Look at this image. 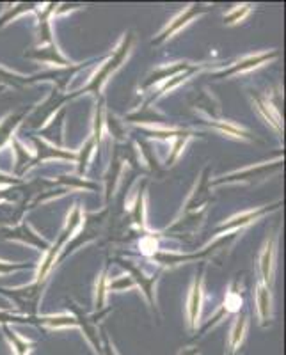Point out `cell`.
<instances>
[{"mask_svg": "<svg viewBox=\"0 0 286 355\" xmlns=\"http://www.w3.org/2000/svg\"><path fill=\"white\" fill-rule=\"evenodd\" d=\"M132 43H133V34L128 33L125 34V37H123L121 44L117 46V50L114 52V55L110 57L109 61L105 62L103 66H101L100 69H98L96 73H94V77L91 78V82H89L87 85H85L84 89H82L81 93H94V94H100L101 87H103V84L107 82V78L112 75L114 71H116L119 66L123 64V61L126 59V55L130 53V49H132Z\"/></svg>", "mask_w": 286, "mask_h": 355, "instance_id": "cell-1", "label": "cell"}, {"mask_svg": "<svg viewBox=\"0 0 286 355\" xmlns=\"http://www.w3.org/2000/svg\"><path fill=\"white\" fill-rule=\"evenodd\" d=\"M81 218H82L81 206H75L72 214H69L68 222H66L65 230H62L61 234H59V239H57V242L53 243L52 247H49V250H47V256H44L43 263H41V266H40V272H37V283H43L44 279H47V275H49L50 268H52L53 263H56V256L59 254V250H61V247L65 245L66 240H68L69 236H72V234L75 233V230H77V227L81 226Z\"/></svg>", "mask_w": 286, "mask_h": 355, "instance_id": "cell-2", "label": "cell"}, {"mask_svg": "<svg viewBox=\"0 0 286 355\" xmlns=\"http://www.w3.org/2000/svg\"><path fill=\"white\" fill-rule=\"evenodd\" d=\"M44 281L43 283H34L27 288H20V290H0V293L8 295L12 302L17 304L24 313H27L28 318H34L37 313V304H40L41 293H43Z\"/></svg>", "mask_w": 286, "mask_h": 355, "instance_id": "cell-3", "label": "cell"}, {"mask_svg": "<svg viewBox=\"0 0 286 355\" xmlns=\"http://www.w3.org/2000/svg\"><path fill=\"white\" fill-rule=\"evenodd\" d=\"M206 11H208V9L203 8V6H198V4H194V6H190V8H187L185 11L182 12V15H178V17L174 18V20L171 21V24L167 25V27H165L160 34H158L157 40H153V44H160L162 41H165V40H167V37L173 36V34L176 33V31H180V28H182L183 25L189 24V21L192 20V18L199 17V15H203V12H206Z\"/></svg>", "mask_w": 286, "mask_h": 355, "instance_id": "cell-4", "label": "cell"}, {"mask_svg": "<svg viewBox=\"0 0 286 355\" xmlns=\"http://www.w3.org/2000/svg\"><path fill=\"white\" fill-rule=\"evenodd\" d=\"M201 304H203V270L196 275V279H194L192 290H190V295H189V304H187L190 329L198 327L199 313H201Z\"/></svg>", "mask_w": 286, "mask_h": 355, "instance_id": "cell-5", "label": "cell"}, {"mask_svg": "<svg viewBox=\"0 0 286 355\" xmlns=\"http://www.w3.org/2000/svg\"><path fill=\"white\" fill-rule=\"evenodd\" d=\"M278 57V52H270V53H258V55H251L242 59L240 62L231 66L230 69H224V71H219L215 73L214 77L215 78H222V77H230V75H235V73H242L247 71V69H253V68H258V66L265 64L267 61H272Z\"/></svg>", "mask_w": 286, "mask_h": 355, "instance_id": "cell-6", "label": "cell"}, {"mask_svg": "<svg viewBox=\"0 0 286 355\" xmlns=\"http://www.w3.org/2000/svg\"><path fill=\"white\" fill-rule=\"evenodd\" d=\"M73 309V313H75V316L73 318L77 320V325H81V329L84 331L85 338L89 339V343L93 345L94 350L98 352V354H101V343H100V339H98V329H96V318H91V316L84 315L81 309H78L75 304H72L69 306Z\"/></svg>", "mask_w": 286, "mask_h": 355, "instance_id": "cell-7", "label": "cell"}, {"mask_svg": "<svg viewBox=\"0 0 286 355\" xmlns=\"http://www.w3.org/2000/svg\"><path fill=\"white\" fill-rule=\"evenodd\" d=\"M274 266H276V239L272 236V239L265 243V249H263L262 258H260V270H262L263 284H267V286L272 283Z\"/></svg>", "mask_w": 286, "mask_h": 355, "instance_id": "cell-8", "label": "cell"}, {"mask_svg": "<svg viewBox=\"0 0 286 355\" xmlns=\"http://www.w3.org/2000/svg\"><path fill=\"white\" fill-rule=\"evenodd\" d=\"M119 265L125 266L126 270H128L130 274H132V277L135 279V283L141 284L142 291H144V295H146V297H148L149 304H151V306H155L153 284H155V281H157V277H146V275L142 274V272L139 270V268H135V266H133L132 263L125 261V259H119Z\"/></svg>", "mask_w": 286, "mask_h": 355, "instance_id": "cell-9", "label": "cell"}, {"mask_svg": "<svg viewBox=\"0 0 286 355\" xmlns=\"http://www.w3.org/2000/svg\"><path fill=\"white\" fill-rule=\"evenodd\" d=\"M6 236H8V239H15V240H22V242L33 243V245L40 247V250H44V252L49 250V243L44 242V240H41L40 236H37V234L27 226V224H20L17 230L8 231V234H6Z\"/></svg>", "mask_w": 286, "mask_h": 355, "instance_id": "cell-10", "label": "cell"}, {"mask_svg": "<svg viewBox=\"0 0 286 355\" xmlns=\"http://www.w3.org/2000/svg\"><path fill=\"white\" fill-rule=\"evenodd\" d=\"M256 306H258L260 318H262L263 325L270 322V307H272V300H270V290L267 284L260 283L256 288Z\"/></svg>", "mask_w": 286, "mask_h": 355, "instance_id": "cell-11", "label": "cell"}, {"mask_svg": "<svg viewBox=\"0 0 286 355\" xmlns=\"http://www.w3.org/2000/svg\"><path fill=\"white\" fill-rule=\"evenodd\" d=\"M196 66H190V64H176V66H165V68H160L157 69V71H153L151 75H149L148 80L144 82V87H149V85H153L155 82H160L164 80V78H171L174 77V75H178V73H183V71H190V69H194Z\"/></svg>", "mask_w": 286, "mask_h": 355, "instance_id": "cell-12", "label": "cell"}, {"mask_svg": "<svg viewBox=\"0 0 286 355\" xmlns=\"http://www.w3.org/2000/svg\"><path fill=\"white\" fill-rule=\"evenodd\" d=\"M254 101H256V109H258V112L265 117L267 123H270L278 132H281V119H279V114L278 110H276V107L272 105L270 101H267L265 98L256 96Z\"/></svg>", "mask_w": 286, "mask_h": 355, "instance_id": "cell-13", "label": "cell"}, {"mask_svg": "<svg viewBox=\"0 0 286 355\" xmlns=\"http://www.w3.org/2000/svg\"><path fill=\"white\" fill-rule=\"evenodd\" d=\"M25 112H17V114H11V116H8L4 119V121L0 123V150L4 148L6 142L11 139L12 132H15V128H17L18 125H20V121L24 119Z\"/></svg>", "mask_w": 286, "mask_h": 355, "instance_id": "cell-14", "label": "cell"}, {"mask_svg": "<svg viewBox=\"0 0 286 355\" xmlns=\"http://www.w3.org/2000/svg\"><path fill=\"white\" fill-rule=\"evenodd\" d=\"M2 331H4L6 338L9 339V343L12 345V348H15V355H28V352L36 347V345L27 341V339H22L20 336L15 331H11V327H8V325H2Z\"/></svg>", "mask_w": 286, "mask_h": 355, "instance_id": "cell-15", "label": "cell"}, {"mask_svg": "<svg viewBox=\"0 0 286 355\" xmlns=\"http://www.w3.org/2000/svg\"><path fill=\"white\" fill-rule=\"evenodd\" d=\"M246 327H247V318L246 315H240L235 322L233 329H231V336H230V352L228 354H237V350L242 345V339L246 336Z\"/></svg>", "mask_w": 286, "mask_h": 355, "instance_id": "cell-16", "label": "cell"}, {"mask_svg": "<svg viewBox=\"0 0 286 355\" xmlns=\"http://www.w3.org/2000/svg\"><path fill=\"white\" fill-rule=\"evenodd\" d=\"M272 210V208H263V210H256V211H249V214L246 215H238V217H233L231 220H228L226 224H222L221 227H219V231H226V230H237V227H242V226H247L249 222L256 220L258 217H262L265 211Z\"/></svg>", "mask_w": 286, "mask_h": 355, "instance_id": "cell-17", "label": "cell"}, {"mask_svg": "<svg viewBox=\"0 0 286 355\" xmlns=\"http://www.w3.org/2000/svg\"><path fill=\"white\" fill-rule=\"evenodd\" d=\"M34 57L41 59V61H47V62H52V64H62V66H72V62L66 61L65 57L59 53L56 44H52L50 49H44L41 52H34Z\"/></svg>", "mask_w": 286, "mask_h": 355, "instance_id": "cell-18", "label": "cell"}, {"mask_svg": "<svg viewBox=\"0 0 286 355\" xmlns=\"http://www.w3.org/2000/svg\"><path fill=\"white\" fill-rule=\"evenodd\" d=\"M0 323L2 325H8V323H36V316L34 318H25V316H15L11 313H4L0 311Z\"/></svg>", "mask_w": 286, "mask_h": 355, "instance_id": "cell-19", "label": "cell"}, {"mask_svg": "<svg viewBox=\"0 0 286 355\" xmlns=\"http://www.w3.org/2000/svg\"><path fill=\"white\" fill-rule=\"evenodd\" d=\"M0 82H2V84L18 85V84H25V82H27V78L18 77V75H11V73L4 71V69H0Z\"/></svg>", "mask_w": 286, "mask_h": 355, "instance_id": "cell-20", "label": "cell"}, {"mask_svg": "<svg viewBox=\"0 0 286 355\" xmlns=\"http://www.w3.org/2000/svg\"><path fill=\"white\" fill-rule=\"evenodd\" d=\"M135 222L144 226V194H142V190L137 198V205H135Z\"/></svg>", "mask_w": 286, "mask_h": 355, "instance_id": "cell-21", "label": "cell"}, {"mask_svg": "<svg viewBox=\"0 0 286 355\" xmlns=\"http://www.w3.org/2000/svg\"><path fill=\"white\" fill-rule=\"evenodd\" d=\"M105 284H107V279H105V274L101 275L100 281H98V286H96V307L101 309L105 302Z\"/></svg>", "mask_w": 286, "mask_h": 355, "instance_id": "cell-22", "label": "cell"}, {"mask_svg": "<svg viewBox=\"0 0 286 355\" xmlns=\"http://www.w3.org/2000/svg\"><path fill=\"white\" fill-rule=\"evenodd\" d=\"M22 268H33V265H15V263L0 261V274H9V272L22 270Z\"/></svg>", "mask_w": 286, "mask_h": 355, "instance_id": "cell-23", "label": "cell"}, {"mask_svg": "<svg viewBox=\"0 0 286 355\" xmlns=\"http://www.w3.org/2000/svg\"><path fill=\"white\" fill-rule=\"evenodd\" d=\"M189 135H190V133H187V135H182V137H178L176 144L173 146V155H171V158H169V160H167V164H173V162L176 160V157H178V155H180V151H182L183 146H185V139L189 137Z\"/></svg>", "mask_w": 286, "mask_h": 355, "instance_id": "cell-24", "label": "cell"}, {"mask_svg": "<svg viewBox=\"0 0 286 355\" xmlns=\"http://www.w3.org/2000/svg\"><path fill=\"white\" fill-rule=\"evenodd\" d=\"M101 339H103V345H101V354L100 355H117L116 350L112 348V345H110L109 338H107V334H105L103 331H101Z\"/></svg>", "mask_w": 286, "mask_h": 355, "instance_id": "cell-25", "label": "cell"}, {"mask_svg": "<svg viewBox=\"0 0 286 355\" xmlns=\"http://www.w3.org/2000/svg\"><path fill=\"white\" fill-rule=\"evenodd\" d=\"M247 11H249V6H244L242 11H240V9H235L233 15H228V17H224V21L226 24H235V21H238V18H242Z\"/></svg>", "mask_w": 286, "mask_h": 355, "instance_id": "cell-26", "label": "cell"}, {"mask_svg": "<svg viewBox=\"0 0 286 355\" xmlns=\"http://www.w3.org/2000/svg\"><path fill=\"white\" fill-rule=\"evenodd\" d=\"M180 355H199V350L198 348H183Z\"/></svg>", "mask_w": 286, "mask_h": 355, "instance_id": "cell-27", "label": "cell"}, {"mask_svg": "<svg viewBox=\"0 0 286 355\" xmlns=\"http://www.w3.org/2000/svg\"><path fill=\"white\" fill-rule=\"evenodd\" d=\"M228 355H237V354H228Z\"/></svg>", "mask_w": 286, "mask_h": 355, "instance_id": "cell-28", "label": "cell"}]
</instances>
